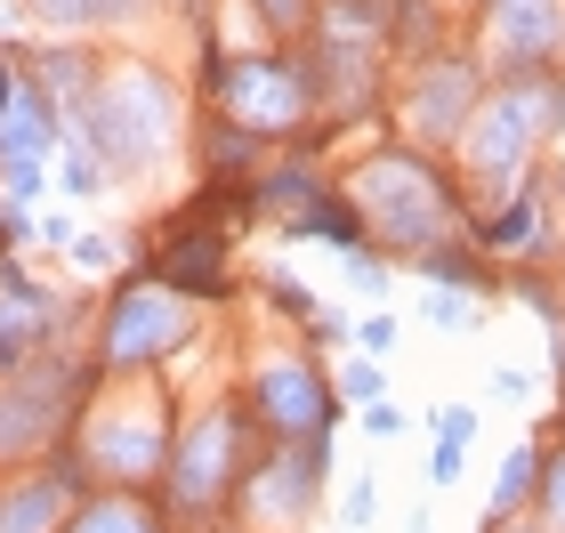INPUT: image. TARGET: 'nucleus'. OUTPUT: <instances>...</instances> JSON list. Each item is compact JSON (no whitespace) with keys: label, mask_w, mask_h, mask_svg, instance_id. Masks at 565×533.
Returning <instances> with one entry per match:
<instances>
[{"label":"nucleus","mask_w":565,"mask_h":533,"mask_svg":"<svg viewBox=\"0 0 565 533\" xmlns=\"http://www.w3.org/2000/svg\"><path fill=\"white\" fill-rule=\"evenodd\" d=\"M170 130H178V89L162 82L153 65H114L97 73L89 97L73 106V146L106 170V178H138L170 154Z\"/></svg>","instance_id":"obj_1"},{"label":"nucleus","mask_w":565,"mask_h":533,"mask_svg":"<svg viewBox=\"0 0 565 533\" xmlns=\"http://www.w3.org/2000/svg\"><path fill=\"white\" fill-rule=\"evenodd\" d=\"M355 202H364V235H388V243H413V250L445 243L460 226L452 186L420 154H372L364 178H355Z\"/></svg>","instance_id":"obj_2"},{"label":"nucleus","mask_w":565,"mask_h":533,"mask_svg":"<svg viewBox=\"0 0 565 533\" xmlns=\"http://www.w3.org/2000/svg\"><path fill=\"white\" fill-rule=\"evenodd\" d=\"M557 121H565V82L557 73H518V82H501L493 106H477V121L460 130L469 138V170L493 178V186H509Z\"/></svg>","instance_id":"obj_3"},{"label":"nucleus","mask_w":565,"mask_h":533,"mask_svg":"<svg viewBox=\"0 0 565 533\" xmlns=\"http://www.w3.org/2000/svg\"><path fill=\"white\" fill-rule=\"evenodd\" d=\"M194 340V308L178 291H162V284H121L114 291V308H106V340H97V364L106 372H138V364H153V355H170V348H186Z\"/></svg>","instance_id":"obj_4"},{"label":"nucleus","mask_w":565,"mask_h":533,"mask_svg":"<svg viewBox=\"0 0 565 533\" xmlns=\"http://www.w3.org/2000/svg\"><path fill=\"white\" fill-rule=\"evenodd\" d=\"M73 396H82V372L73 364H17V380L0 388V461H24V452H41L49 437L65 428Z\"/></svg>","instance_id":"obj_5"},{"label":"nucleus","mask_w":565,"mask_h":533,"mask_svg":"<svg viewBox=\"0 0 565 533\" xmlns=\"http://www.w3.org/2000/svg\"><path fill=\"white\" fill-rule=\"evenodd\" d=\"M211 89L243 130H282V121H299L316 106V82H307L299 65H282V57H235V65H218Z\"/></svg>","instance_id":"obj_6"},{"label":"nucleus","mask_w":565,"mask_h":533,"mask_svg":"<svg viewBox=\"0 0 565 533\" xmlns=\"http://www.w3.org/2000/svg\"><path fill=\"white\" fill-rule=\"evenodd\" d=\"M235 445H243V413L226 404V413H211L194 428L186 445L170 452V501H186V510H202V501H218L226 486H235Z\"/></svg>","instance_id":"obj_7"},{"label":"nucleus","mask_w":565,"mask_h":533,"mask_svg":"<svg viewBox=\"0 0 565 533\" xmlns=\"http://www.w3.org/2000/svg\"><path fill=\"white\" fill-rule=\"evenodd\" d=\"M484 33L501 65L550 73V57L565 49V0H484Z\"/></svg>","instance_id":"obj_8"},{"label":"nucleus","mask_w":565,"mask_h":533,"mask_svg":"<svg viewBox=\"0 0 565 533\" xmlns=\"http://www.w3.org/2000/svg\"><path fill=\"white\" fill-rule=\"evenodd\" d=\"M250 404H259V420L275 428V437H299V428H307V437H323V420H331V388L307 364H267Z\"/></svg>","instance_id":"obj_9"},{"label":"nucleus","mask_w":565,"mask_h":533,"mask_svg":"<svg viewBox=\"0 0 565 533\" xmlns=\"http://www.w3.org/2000/svg\"><path fill=\"white\" fill-rule=\"evenodd\" d=\"M146 275H162V291H226V235L202 218H178Z\"/></svg>","instance_id":"obj_10"},{"label":"nucleus","mask_w":565,"mask_h":533,"mask_svg":"<svg viewBox=\"0 0 565 533\" xmlns=\"http://www.w3.org/2000/svg\"><path fill=\"white\" fill-rule=\"evenodd\" d=\"M73 493H82V469L73 461H49V477H17L0 493V533H65Z\"/></svg>","instance_id":"obj_11"},{"label":"nucleus","mask_w":565,"mask_h":533,"mask_svg":"<svg viewBox=\"0 0 565 533\" xmlns=\"http://www.w3.org/2000/svg\"><path fill=\"white\" fill-rule=\"evenodd\" d=\"M49 323H57V299H49L41 284H24L17 267H0V372L33 364L41 340H49Z\"/></svg>","instance_id":"obj_12"},{"label":"nucleus","mask_w":565,"mask_h":533,"mask_svg":"<svg viewBox=\"0 0 565 533\" xmlns=\"http://www.w3.org/2000/svg\"><path fill=\"white\" fill-rule=\"evenodd\" d=\"M57 138V97L41 82H17V97L0 106V162H41Z\"/></svg>","instance_id":"obj_13"},{"label":"nucleus","mask_w":565,"mask_h":533,"mask_svg":"<svg viewBox=\"0 0 565 533\" xmlns=\"http://www.w3.org/2000/svg\"><path fill=\"white\" fill-rule=\"evenodd\" d=\"M469 106H477V73H469V65H436L428 82H420V97H413V130L452 138Z\"/></svg>","instance_id":"obj_14"},{"label":"nucleus","mask_w":565,"mask_h":533,"mask_svg":"<svg viewBox=\"0 0 565 533\" xmlns=\"http://www.w3.org/2000/svg\"><path fill=\"white\" fill-rule=\"evenodd\" d=\"M24 17L49 33H73V24H138L153 17V0H24Z\"/></svg>","instance_id":"obj_15"},{"label":"nucleus","mask_w":565,"mask_h":533,"mask_svg":"<svg viewBox=\"0 0 565 533\" xmlns=\"http://www.w3.org/2000/svg\"><path fill=\"white\" fill-rule=\"evenodd\" d=\"M97 461L114 477H153L162 469V428H97Z\"/></svg>","instance_id":"obj_16"},{"label":"nucleus","mask_w":565,"mask_h":533,"mask_svg":"<svg viewBox=\"0 0 565 533\" xmlns=\"http://www.w3.org/2000/svg\"><path fill=\"white\" fill-rule=\"evenodd\" d=\"M420 275H428L436 291H484V284H493V275H484L469 250H452V243H428L420 250Z\"/></svg>","instance_id":"obj_17"},{"label":"nucleus","mask_w":565,"mask_h":533,"mask_svg":"<svg viewBox=\"0 0 565 533\" xmlns=\"http://www.w3.org/2000/svg\"><path fill=\"white\" fill-rule=\"evenodd\" d=\"M533 235H542V202H533V194H525V202H509L501 218H484V226H477V243H533Z\"/></svg>","instance_id":"obj_18"},{"label":"nucleus","mask_w":565,"mask_h":533,"mask_svg":"<svg viewBox=\"0 0 565 533\" xmlns=\"http://www.w3.org/2000/svg\"><path fill=\"white\" fill-rule=\"evenodd\" d=\"M533 477H542V461H533V452H509V469H501L493 501H484V518H509V510H518V501L533 493Z\"/></svg>","instance_id":"obj_19"},{"label":"nucleus","mask_w":565,"mask_h":533,"mask_svg":"<svg viewBox=\"0 0 565 533\" xmlns=\"http://www.w3.org/2000/svg\"><path fill=\"white\" fill-rule=\"evenodd\" d=\"M73 533H153V518L138 510V501H97V510L73 525Z\"/></svg>","instance_id":"obj_20"},{"label":"nucleus","mask_w":565,"mask_h":533,"mask_svg":"<svg viewBox=\"0 0 565 533\" xmlns=\"http://www.w3.org/2000/svg\"><path fill=\"white\" fill-rule=\"evenodd\" d=\"M0 186H9V202L41 194V186H49V162H0Z\"/></svg>","instance_id":"obj_21"},{"label":"nucleus","mask_w":565,"mask_h":533,"mask_svg":"<svg viewBox=\"0 0 565 533\" xmlns=\"http://www.w3.org/2000/svg\"><path fill=\"white\" fill-rule=\"evenodd\" d=\"M348 284L364 291V299H380V291H388V267H380V259H364V250H348Z\"/></svg>","instance_id":"obj_22"},{"label":"nucleus","mask_w":565,"mask_h":533,"mask_svg":"<svg viewBox=\"0 0 565 533\" xmlns=\"http://www.w3.org/2000/svg\"><path fill=\"white\" fill-rule=\"evenodd\" d=\"M428 323L460 332V323H469V299H460V291H428Z\"/></svg>","instance_id":"obj_23"},{"label":"nucleus","mask_w":565,"mask_h":533,"mask_svg":"<svg viewBox=\"0 0 565 533\" xmlns=\"http://www.w3.org/2000/svg\"><path fill=\"white\" fill-rule=\"evenodd\" d=\"M542 501H550V525L565 533V452H557V461L542 469Z\"/></svg>","instance_id":"obj_24"},{"label":"nucleus","mask_w":565,"mask_h":533,"mask_svg":"<svg viewBox=\"0 0 565 533\" xmlns=\"http://www.w3.org/2000/svg\"><path fill=\"white\" fill-rule=\"evenodd\" d=\"M340 518H348V525H372V518H380V493H372V486H348Z\"/></svg>","instance_id":"obj_25"},{"label":"nucleus","mask_w":565,"mask_h":533,"mask_svg":"<svg viewBox=\"0 0 565 533\" xmlns=\"http://www.w3.org/2000/svg\"><path fill=\"white\" fill-rule=\"evenodd\" d=\"M65 186H73V194H97V186H106V170H97L89 154H73V162H65Z\"/></svg>","instance_id":"obj_26"},{"label":"nucleus","mask_w":565,"mask_h":533,"mask_svg":"<svg viewBox=\"0 0 565 533\" xmlns=\"http://www.w3.org/2000/svg\"><path fill=\"white\" fill-rule=\"evenodd\" d=\"M388 348H396V316H372V323H364V355L380 364V355H388Z\"/></svg>","instance_id":"obj_27"},{"label":"nucleus","mask_w":565,"mask_h":533,"mask_svg":"<svg viewBox=\"0 0 565 533\" xmlns=\"http://www.w3.org/2000/svg\"><path fill=\"white\" fill-rule=\"evenodd\" d=\"M348 396H355V404L380 396V364H372V355H364V364H348Z\"/></svg>","instance_id":"obj_28"},{"label":"nucleus","mask_w":565,"mask_h":533,"mask_svg":"<svg viewBox=\"0 0 565 533\" xmlns=\"http://www.w3.org/2000/svg\"><path fill=\"white\" fill-rule=\"evenodd\" d=\"M73 259L82 267H114V243L106 235H73Z\"/></svg>","instance_id":"obj_29"},{"label":"nucleus","mask_w":565,"mask_h":533,"mask_svg":"<svg viewBox=\"0 0 565 533\" xmlns=\"http://www.w3.org/2000/svg\"><path fill=\"white\" fill-rule=\"evenodd\" d=\"M452 477H460V445L445 437V445H436V461H428V486H452Z\"/></svg>","instance_id":"obj_30"},{"label":"nucleus","mask_w":565,"mask_h":533,"mask_svg":"<svg viewBox=\"0 0 565 533\" xmlns=\"http://www.w3.org/2000/svg\"><path fill=\"white\" fill-rule=\"evenodd\" d=\"M259 17H267V24H282V33H291V24H307V0H259Z\"/></svg>","instance_id":"obj_31"},{"label":"nucleus","mask_w":565,"mask_h":533,"mask_svg":"<svg viewBox=\"0 0 565 533\" xmlns=\"http://www.w3.org/2000/svg\"><path fill=\"white\" fill-rule=\"evenodd\" d=\"M364 428H372V437H396L404 413H396V404H364Z\"/></svg>","instance_id":"obj_32"},{"label":"nucleus","mask_w":565,"mask_h":533,"mask_svg":"<svg viewBox=\"0 0 565 533\" xmlns=\"http://www.w3.org/2000/svg\"><path fill=\"white\" fill-rule=\"evenodd\" d=\"M493 388H501L509 404H525V396H533V372H509V364H501V372H493Z\"/></svg>","instance_id":"obj_33"},{"label":"nucleus","mask_w":565,"mask_h":533,"mask_svg":"<svg viewBox=\"0 0 565 533\" xmlns=\"http://www.w3.org/2000/svg\"><path fill=\"white\" fill-rule=\"evenodd\" d=\"M484 533H542V525H509V518H484Z\"/></svg>","instance_id":"obj_34"}]
</instances>
